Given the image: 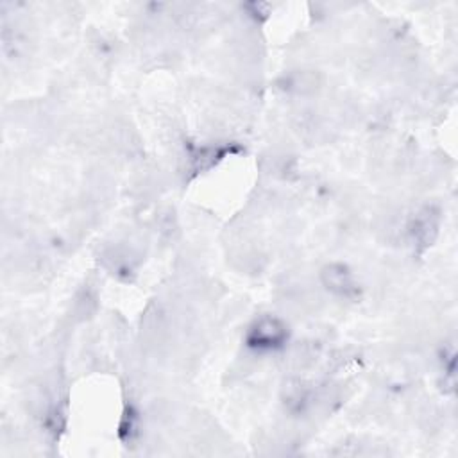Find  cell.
I'll return each instance as SVG.
<instances>
[{
    "label": "cell",
    "mask_w": 458,
    "mask_h": 458,
    "mask_svg": "<svg viewBox=\"0 0 458 458\" xmlns=\"http://www.w3.org/2000/svg\"><path fill=\"white\" fill-rule=\"evenodd\" d=\"M286 326L283 324V320L276 318V317H261L258 318L247 335V344L254 349L259 351H270V349H277L284 344L286 340Z\"/></svg>",
    "instance_id": "cell-1"
},
{
    "label": "cell",
    "mask_w": 458,
    "mask_h": 458,
    "mask_svg": "<svg viewBox=\"0 0 458 458\" xmlns=\"http://www.w3.org/2000/svg\"><path fill=\"white\" fill-rule=\"evenodd\" d=\"M322 283L327 290H331L335 295L352 299L358 295V283L352 276V272L342 265V263H331L322 268Z\"/></svg>",
    "instance_id": "cell-2"
}]
</instances>
